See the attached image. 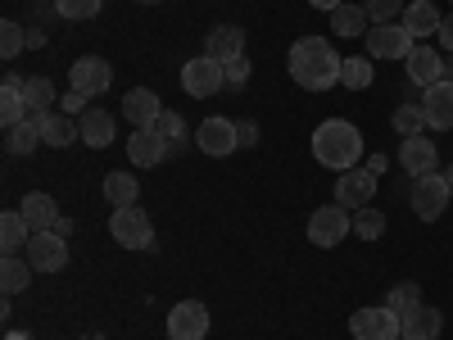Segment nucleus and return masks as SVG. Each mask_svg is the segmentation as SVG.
I'll list each match as a JSON object with an SVG mask.
<instances>
[{
  "label": "nucleus",
  "instance_id": "09e8293b",
  "mask_svg": "<svg viewBox=\"0 0 453 340\" xmlns=\"http://www.w3.org/2000/svg\"><path fill=\"white\" fill-rule=\"evenodd\" d=\"M399 340H403V336H399Z\"/></svg>",
  "mask_w": 453,
  "mask_h": 340
},
{
  "label": "nucleus",
  "instance_id": "4c0bfd02",
  "mask_svg": "<svg viewBox=\"0 0 453 340\" xmlns=\"http://www.w3.org/2000/svg\"><path fill=\"white\" fill-rule=\"evenodd\" d=\"M23 42H27V32H23L14 19L0 23V59H14V55L23 50Z\"/></svg>",
  "mask_w": 453,
  "mask_h": 340
},
{
  "label": "nucleus",
  "instance_id": "f03ea898",
  "mask_svg": "<svg viewBox=\"0 0 453 340\" xmlns=\"http://www.w3.org/2000/svg\"><path fill=\"white\" fill-rule=\"evenodd\" d=\"M313 159L331 173H349L363 159V132L345 119H326L313 132Z\"/></svg>",
  "mask_w": 453,
  "mask_h": 340
},
{
  "label": "nucleus",
  "instance_id": "473e14b6",
  "mask_svg": "<svg viewBox=\"0 0 453 340\" xmlns=\"http://www.w3.org/2000/svg\"><path fill=\"white\" fill-rule=\"evenodd\" d=\"M23 100H27V113H50L55 109V82L50 78H27Z\"/></svg>",
  "mask_w": 453,
  "mask_h": 340
},
{
  "label": "nucleus",
  "instance_id": "f257e3e1",
  "mask_svg": "<svg viewBox=\"0 0 453 340\" xmlns=\"http://www.w3.org/2000/svg\"><path fill=\"white\" fill-rule=\"evenodd\" d=\"M340 64H345V59L331 50L326 36H299V42L290 46V55H286L290 78L304 91H331L340 82Z\"/></svg>",
  "mask_w": 453,
  "mask_h": 340
},
{
  "label": "nucleus",
  "instance_id": "72a5a7b5",
  "mask_svg": "<svg viewBox=\"0 0 453 340\" xmlns=\"http://www.w3.org/2000/svg\"><path fill=\"white\" fill-rule=\"evenodd\" d=\"M390 123H395V132H399V136H422V132H426V109L408 100V104H399V109H395V119H390Z\"/></svg>",
  "mask_w": 453,
  "mask_h": 340
},
{
  "label": "nucleus",
  "instance_id": "ddd939ff",
  "mask_svg": "<svg viewBox=\"0 0 453 340\" xmlns=\"http://www.w3.org/2000/svg\"><path fill=\"white\" fill-rule=\"evenodd\" d=\"M372 196H376V173H367V168H349V173H340V177H335V205L363 209V205H372Z\"/></svg>",
  "mask_w": 453,
  "mask_h": 340
},
{
  "label": "nucleus",
  "instance_id": "1a4fd4ad",
  "mask_svg": "<svg viewBox=\"0 0 453 340\" xmlns=\"http://www.w3.org/2000/svg\"><path fill=\"white\" fill-rule=\"evenodd\" d=\"M196 145L204 150L209 159H226V155H232V150L241 145V128H236L232 119H218V113H213V119H204V123H200Z\"/></svg>",
  "mask_w": 453,
  "mask_h": 340
},
{
  "label": "nucleus",
  "instance_id": "c9c22d12",
  "mask_svg": "<svg viewBox=\"0 0 453 340\" xmlns=\"http://www.w3.org/2000/svg\"><path fill=\"white\" fill-rule=\"evenodd\" d=\"M155 132L164 136L168 150H181L186 145V119H181V113H173V109H164L159 119H155Z\"/></svg>",
  "mask_w": 453,
  "mask_h": 340
},
{
  "label": "nucleus",
  "instance_id": "c03bdc74",
  "mask_svg": "<svg viewBox=\"0 0 453 340\" xmlns=\"http://www.w3.org/2000/svg\"><path fill=\"white\" fill-rule=\"evenodd\" d=\"M309 5H313V10H326V14H331V10H340V5H345V0H309Z\"/></svg>",
  "mask_w": 453,
  "mask_h": 340
},
{
  "label": "nucleus",
  "instance_id": "423d86ee",
  "mask_svg": "<svg viewBox=\"0 0 453 340\" xmlns=\"http://www.w3.org/2000/svg\"><path fill=\"white\" fill-rule=\"evenodd\" d=\"M181 87H186V96H196V100L218 96V91L226 87V78H222V64H218V59H209V55L186 59V64H181Z\"/></svg>",
  "mask_w": 453,
  "mask_h": 340
},
{
  "label": "nucleus",
  "instance_id": "c85d7f7f",
  "mask_svg": "<svg viewBox=\"0 0 453 340\" xmlns=\"http://www.w3.org/2000/svg\"><path fill=\"white\" fill-rule=\"evenodd\" d=\"M331 32L335 36H367L372 32V19H367V10L363 5H340V10H331Z\"/></svg>",
  "mask_w": 453,
  "mask_h": 340
},
{
  "label": "nucleus",
  "instance_id": "7c9ffc66",
  "mask_svg": "<svg viewBox=\"0 0 453 340\" xmlns=\"http://www.w3.org/2000/svg\"><path fill=\"white\" fill-rule=\"evenodd\" d=\"M372 78H376L372 55H349L345 64H340V87H349V91H363V87H372Z\"/></svg>",
  "mask_w": 453,
  "mask_h": 340
},
{
  "label": "nucleus",
  "instance_id": "f3484780",
  "mask_svg": "<svg viewBox=\"0 0 453 340\" xmlns=\"http://www.w3.org/2000/svg\"><path fill=\"white\" fill-rule=\"evenodd\" d=\"M422 109H426V128L431 132H453V82H435L422 91Z\"/></svg>",
  "mask_w": 453,
  "mask_h": 340
},
{
  "label": "nucleus",
  "instance_id": "b1692460",
  "mask_svg": "<svg viewBox=\"0 0 453 340\" xmlns=\"http://www.w3.org/2000/svg\"><path fill=\"white\" fill-rule=\"evenodd\" d=\"M78 132H82V141H87L91 150L113 145V113H104V109H87V113H78Z\"/></svg>",
  "mask_w": 453,
  "mask_h": 340
},
{
  "label": "nucleus",
  "instance_id": "c756f323",
  "mask_svg": "<svg viewBox=\"0 0 453 340\" xmlns=\"http://www.w3.org/2000/svg\"><path fill=\"white\" fill-rule=\"evenodd\" d=\"M32 263L27 259H19V254H5L0 259V290L5 295H19V290H27V282H32Z\"/></svg>",
  "mask_w": 453,
  "mask_h": 340
},
{
  "label": "nucleus",
  "instance_id": "20e7f679",
  "mask_svg": "<svg viewBox=\"0 0 453 340\" xmlns=\"http://www.w3.org/2000/svg\"><path fill=\"white\" fill-rule=\"evenodd\" d=\"M349 232H354V213H349L345 205H322V209H313V218H309V241H313L318 250H335Z\"/></svg>",
  "mask_w": 453,
  "mask_h": 340
},
{
  "label": "nucleus",
  "instance_id": "4468645a",
  "mask_svg": "<svg viewBox=\"0 0 453 340\" xmlns=\"http://www.w3.org/2000/svg\"><path fill=\"white\" fill-rule=\"evenodd\" d=\"M127 159H132V168H155V164L168 159V145H164V136H159L155 128H132V136H127Z\"/></svg>",
  "mask_w": 453,
  "mask_h": 340
},
{
  "label": "nucleus",
  "instance_id": "6ab92c4d",
  "mask_svg": "<svg viewBox=\"0 0 453 340\" xmlns=\"http://www.w3.org/2000/svg\"><path fill=\"white\" fill-rule=\"evenodd\" d=\"M159 113H164V104H159V96L150 91V87H132V91L123 96V119H127L132 128H155Z\"/></svg>",
  "mask_w": 453,
  "mask_h": 340
},
{
  "label": "nucleus",
  "instance_id": "7ed1b4c3",
  "mask_svg": "<svg viewBox=\"0 0 453 340\" xmlns=\"http://www.w3.org/2000/svg\"><path fill=\"white\" fill-rule=\"evenodd\" d=\"M109 236L119 241L123 250H155V222H150L145 209H113L109 218Z\"/></svg>",
  "mask_w": 453,
  "mask_h": 340
},
{
  "label": "nucleus",
  "instance_id": "ea45409f",
  "mask_svg": "<svg viewBox=\"0 0 453 340\" xmlns=\"http://www.w3.org/2000/svg\"><path fill=\"white\" fill-rule=\"evenodd\" d=\"M222 78H226V87H245V82H250V64H245V55H241V59H226V64H222Z\"/></svg>",
  "mask_w": 453,
  "mask_h": 340
},
{
  "label": "nucleus",
  "instance_id": "dca6fc26",
  "mask_svg": "<svg viewBox=\"0 0 453 340\" xmlns=\"http://www.w3.org/2000/svg\"><path fill=\"white\" fill-rule=\"evenodd\" d=\"M204 55L218 59V64L241 59V55H245V27H236V23H218V27H209V36H204Z\"/></svg>",
  "mask_w": 453,
  "mask_h": 340
},
{
  "label": "nucleus",
  "instance_id": "0eeeda50",
  "mask_svg": "<svg viewBox=\"0 0 453 340\" xmlns=\"http://www.w3.org/2000/svg\"><path fill=\"white\" fill-rule=\"evenodd\" d=\"M412 32L403 23H372L367 32V55L372 59H408L412 55Z\"/></svg>",
  "mask_w": 453,
  "mask_h": 340
},
{
  "label": "nucleus",
  "instance_id": "a211bd4d",
  "mask_svg": "<svg viewBox=\"0 0 453 340\" xmlns=\"http://www.w3.org/2000/svg\"><path fill=\"white\" fill-rule=\"evenodd\" d=\"M403 64H408V78L418 82L422 91H426V87H435V82H444V59H440V55H435L426 42H418V46H412V55H408Z\"/></svg>",
  "mask_w": 453,
  "mask_h": 340
},
{
  "label": "nucleus",
  "instance_id": "cd10ccee",
  "mask_svg": "<svg viewBox=\"0 0 453 340\" xmlns=\"http://www.w3.org/2000/svg\"><path fill=\"white\" fill-rule=\"evenodd\" d=\"M36 145H46V141H42V123H36L32 113H27L19 128H5V155L23 159V155H32Z\"/></svg>",
  "mask_w": 453,
  "mask_h": 340
},
{
  "label": "nucleus",
  "instance_id": "393cba45",
  "mask_svg": "<svg viewBox=\"0 0 453 340\" xmlns=\"http://www.w3.org/2000/svg\"><path fill=\"white\" fill-rule=\"evenodd\" d=\"M23 87H27V82H19L14 73H5V87H0V123H5V128H19V123L27 119Z\"/></svg>",
  "mask_w": 453,
  "mask_h": 340
},
{
  "label": "nucleus",
  "instance_id": "e433bc0d",
  "mask_svg": "<svg viewBox=\"0 0 453 340\" xmlns=\"http://www.w3.org/2000/svg\"><path fill=\"white\" fill-rule=\"evenodd\" d=\"M367 19L372 23H399L403 19V10H408V0H367Z\"/></svg>",
  "mask_w": 453,
  "mask_h": 340
},
{
  "label": "nucleus",
  "instance_id": "de8ad7c7",
  "mask_svg": "<svg viewBox=\"0 0 453 340\" xmlns=\"http://www.w3.org/2000/svg\"><path fill=\"white\" fill-rule=\"evenodd\" d=\"M145 5H155V0H145Z\"/></svg>",
  "mask_w": 453,
  "mask_h": 340
},
{
  "label": "nucleus",
  "instance_id": "39448f33",
  "mask_svg": "<svg viewBox=\"0 0 453 340\" xmlns=\"http://www.w3.org/2000/svg\"><path fill=\"white\" fill-rule=\"evenodd\" d=\"M453 191H449V182L444 173H422V177H412V213H418L422 222H435L444 209H449Z\"/></svg>",
  "mask_w": 453,
  "mask_h": 340
},
{
  "label": "nucleus",
  "instance_id": "9b49d317",
  "mask_svg": "<svg viewBox=\"0 0 453 340\" xmlns=\"http://www.w3.org/2000/svg\"><path fill=\"white\" fill-rule=\"evenodd\" d=\"M349 336L354 340H399V318L386 309V305H376V309H358L349 318Z\"/></svg>",
  "mask_w": 453,
  "mask_h": 340
},
{
  "label": "nucleus",
  "instance_id": "2f4dec72",
  "mask_svg": "<svg viewBox=\"0 0 453 340\" xmlns=\"http://www.w3.org/2000/svg\"><path fill=\"white\" fill-rule=\"evenodd\" d=\"M418 305H422V286H418V282H399V286H390V295H386V309H390L395 318L412 313Z\"/></svg>",
  "mask_w": 453,
  "mask_h": 340
},
{
  "label": "nucleus",
  "instance_id": "a18cd8bd",
  "mask_svg": "<svg viewBox=\"0 0 453 340\" xmlns=\"http://www.w3.org/2000/svg\"><path fill=\"white\" fill-rule=\"evenodd\" d=\"M444 82H453V59H444Z\"/></svg>",
  "mask_w": 453,
  "mask_h": 340
},
{
  "label": "nucleus",
  "instance_id": "4be33fe9",
  "mask_svg": "<svg viewBox=\"0 0 453 340\" xmlns=\"http://www.w3.org/2000/svg\"><path fill=\"white\" fill-rule=\"evenodd\" d=\"M36 123H42V141L46 145H55V150H64V145H73V141H82V132H78V119H68L64 109H50V113H32Z\"/></svg>",
  "mask_w": 453,
  "mask_h": 340
},
{
  "label": "nucleus",
  "instance_id": "f8f14e48",
  "mask_svg": "<svg viewBox=\"0 0 453 340\" xmlns=\"http://www.w3.org/2000/svg\"><path fill=\"white\" fill-rule=\"evenodd\" d=\"M27 263L36 273H64L68 263V241L59 232H32L27 241Z\"/></svg>",
  "mask_w": 453,
  "mask_h": 340
},
{
  "label": "nucleus",
  "instance_id": "9d476101",
  "mask_svg": "<svg viewBox=\"0 0 453 340\" xmlns=\"http://www.w3.org/2000/svg\"><path fill=\"white\" fill-rule=\"evenodd\" d=\"M209 336V309L200 299H181L168 313V340H204Z\"/></svg>",
  "mask_w": 453,
  "mask_h": 340
},
{
  "label": "nucleus",
  "instance_id": "49530a36",
  "mask_svg": "<svg viewBox=\"0 0 453 340\" xmlns=\"http://www.w3.org/2000/svg\"><path fill=\"white\" fill-rule=\"evenodd\" d=\"M444 182H449V191H453V164H449V173H444Z\"/></svg>",
  "mask_w": 453,
  "mask_h": 340
},
{
  "label": "nucleus",
  "instance_id": "79ce46f5",
  "mask_svg": "<svg viewBox=\"0 0 453 340\" xmlns=\"http://www.w3.org/2000/svg\"><path fill=\"white\" fill-rule=\"evenodd\" d=\"M440 46H444V50H453V14L440 23Z\"/></svg>",
  "mask_w": 453,
  "mask_h": 340
},
{
  "label": "nucleus",
  "instance_id": "412c9836",
  "mask_svg": "<svg viewBox=\"0 0 453 340\" xmlns=\"http://www.w3.org/2000/svg\"><path fill=\"white\" fill-rule=\"evenodd\" d=\"M399 331H403V340H440V331H444V313L431 309V305H418L412 313L399 318Z\"/></svg>",
  "mask_w": 453,
  "mask_h": 340
},
{
  "label": "nucleus",
  "instance_id": "a878e982",
  "mask_svg": "<svg viewBox=\"0 0 453 340\" xmlns=\"http://www.w3.org/2000/svg\"><path fill=\"white\" fill-rule=\"evenodd\" d=\"M27 241H32L27 218H23L19 209L0 213V254H23V250H27Z\"/></svg>",
  "mask_w": 453,
  "mask_h": 340
},
{
  "label": "nucleus",
  "instance_id": "2eb2a0df",
  "mask_svg": "<svg viewBox=\"0 0 453 340\" xmlns=\"http://www.w3.org/2000/svg\"><path fill=\"white\" fill-rule=\"evenodd\" d=\"M399 164H403V173H412V177L435 173V168H440V150H435V141H431L426 132H422V136H403Z\"/></svg>",
  "mask_w": 453,
  "mask_h": 340
},
{
  "label": "nucleus",
  "instance_id": "58836bf2",
  "mask_svg": "<svg viewBox=\"0 0 453 340\" xmlns=\"http://www.w3.org/2000/svg\"><path fill=\"white\" fill-rule=\"evenodd\" d=\"M100 5H104V0H55V10L64 19H96Z\"/></svg>",
  "mask_w": 453,
  "mask_h": 340
},
{
  "label": "nucleus",
  "instance_id": "f704fd0d",
  "mask_svg": "<svg viewBox=\"0 0 453 340\" xmlns=\"http://www.w3.org/2000/svg\"><path fill=\"white\" fill-rule=\"evenodd\" d=\"M381 232H386V213L381 209H354V236L358 241H381Z\"/></svg>",
  "mask_w": 453,
  "mask_h": 340
},
{
  "label": "nucleus",
  "instance_id": "a19ab883",
  "mask_svg": "<svg viewBox=\"0 0 453 340\" xmlns=\"http://www.w3.org/2000/svg\"><path fill=\"white\" fill-rule=\"evenodd\" d=\"M64 113H87V96L82 91H68L64 96Z\"/></svg>",
  "mask_w": 453,
  "mask_h": 340
},
{
  "label": "nucleus",
  "instance_id": "6e6552de",
  "mask_svg": "<svg viewBox=\"0 0 453 340\" xmlns=\"http://www.w3.org/2000/svg\"><path fill=\"white\" fill-rule=\"evenodd\" d=\"M109 82H113V68H109L100 55H82L78 64H68V87L82 91L87 100H91V96H104Z\"/></svg>",
  "mask_w": 453,
  "mask_h": 340
},
{
  "label": "nucleus",
  "instance_id": "aec40b11",
  "mask_svg": "<svg viewBox=\"0 0 453 340\" xmlns=\"http://www.w3.org/2000/svg\"><path fill=\"white\" fill-rule=\"evenodd\" d=\"M399 23L412 32V42H426V36H440L444 14L431 5V0H408V10H403V19H399Z\"/></svg>",
  "mask_w": 453,
  "mask_h": 340
},
{
  "label": "nucleus",
  "instance_id": "5701e85b",
  "mask_svg": "<svg viewBox=\"0 0 453 340\" xmlns=\"http://www.w3.org/2000/svg\"><path fill=\"white\" fill-rule=\"evenodd\" d=\"M19 213L27 218L32 232H55V222L64 218V213H59V205H55L46 191H27V196H23V205H19Z\"/></svg>",
  "mask_w": 453,
  "mask_h": 340
},
{
  "label": "nucleus",
  "instance_id": "bb28decb",
  "mask_svg": "<svg viewBox=\"0 0 453 340\" xmlns=\"http://www.w3.org/2000/svg\"><path fill=\"white\" fill-rule=\"evenodd\" d=\"M100 191H104V200L113 209H132L141 200V182H136V173H109Z\"/></svg>",
  "mask_w": 453,
  "mask_h": 340
},
{
  "label": "nucleus",
  "instance_id": "37998d69",
  "mask_svg": "<svg viewBox=\"0 0 453 340\" xmlns=\"http://www.w3.org/2000/svg\"><path fill=\"white\" fill-rule=\"evenodd\" d=\"M236 128H241V145H254L258 141V128L254 123H236Z\"/></svg>",
  "mask_w": 453,
  "mask_h": 340
}]
</instances>
